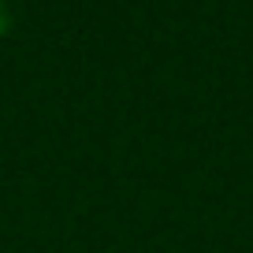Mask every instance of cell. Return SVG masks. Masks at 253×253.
<instances>
[{"instance_id": "1", "label": "cell", "mask_w": 253, "mask_h": 253, "mask_svg": "<svg viewBox=\"0 0 253 253\" xmlns=\"http://www.w3.org/2000/svg\"><path fill=\"white\" fill-rule=\"evenodd\" d=\"M11 26V11H8V0H0V34H8Z\"/></svg>"}]
</instances>
